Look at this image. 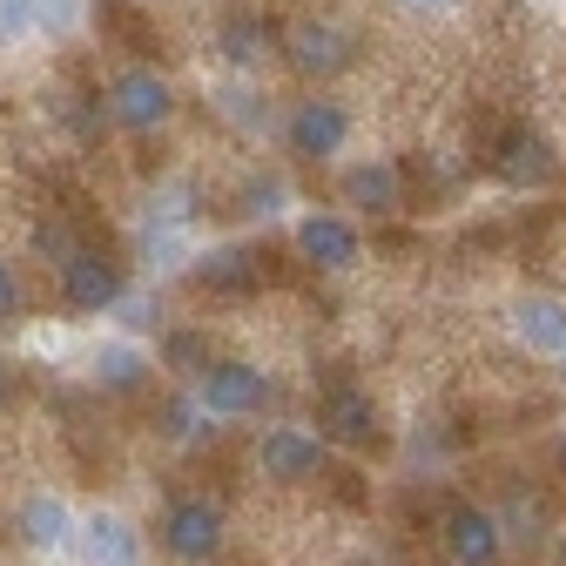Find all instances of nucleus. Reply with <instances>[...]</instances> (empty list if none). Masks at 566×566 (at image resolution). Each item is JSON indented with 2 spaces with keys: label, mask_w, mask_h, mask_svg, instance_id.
Instances as JSON below:
<instances>
[{
  "label": "nucleus",
  "mask_w": 566,
  "mask_h": 566,
  "mask_svg": "<svg viewBox=\"0 0 566 566\" xmlns=\"http://www.w3.org/2000/svg\"><path fill=\"white\" fill-rule=\"evenodd\" d=\"M102 108H108V128H122V135H156V128L176 122L182 102H176V82L169 75H156L149 61H128V67H115V75H108Z\"/></svg>",
  "instance_id": "obj_1"
},
{
  "label": "nucleus",
  "mask_w": 566,
  "mask_h": 566,
  "mask_svg": "<svg viewBox=\"0 0 566 566\" xmlns=\"http://www.w3.org/2000/svg\"><path fill=\"white\" fill-rule=\"evenodd\" d=\"M163 553L182 559V566H202L223 553V506L209 500V492H176V500L163 506V526H156Z\"/></svg>",
  "instance_id": "obj_2"
},
{
  "label": "nucleus",
  "mask_w": 566,
  "mask_h": 566,
  "mask_svg": "<svg viewBox=\"0 0 566 566\" xmlns=\"http://www.w3.org/2000/svg\"><path fill=\"white\" fill-rule=\"evenodd\" d=\"M283 61L297 67L304 82H337L358 67V34L337 21H291L283 28Z\"/></svg>",
  "instance_id": "obj_3"
},
{
  "label": "nucleus",
  "mask_w": 566,
  "mask_h": 566,
  "mask_svg": "<svg viewBox=\"0 0 566 566\" xmlns=\"http://www.w3.org/2000/svg\"><path fill=\"white\" fill-rule=\"evenodd\" d=\"M350 142V108L337 95H304L291 115H283V149L297 163H331Z\"/></svg>",
  "instance_id": "obj_4"
},
{
  "label": "nucleus",
  "mask_w": 566,
  "mask_h": 566,
  "mask_svg": "<svg viewBox=\"0 0 566 566\" xmlns=\"http://www.w3.org/2000/svg\"><path fill=\"white\" fill-rule=\"evenodd\" d=\"M54 283H61V304H67V311L102 317V311H115L122 291H128V263H122L115 250H95V243H88L67 270H54Z\"/></svg>",
  "instance_id": "obj_5"
},
{
  "label": "nucleus",
  "mask_w": 566,
  "mask_h": 566,
  "mask_svg": "<svg viewBox=\"0 0 566 566\" xmlns=\"http://www.w3.org/2000/svg\"><path fill=\"white\" fill-rule=\"evenodd\" d=\"M196 405L202 411H217V418H250V411H263V398H270V378L250 365V358H209L202 371H196Z\"/></svg>",
  "instance_id": "obj_6"
},
{
  "label": "nucleus",
  "mask_w": 566,
  "mask_h": 566,
  "mask_svg": "<svg viewBox=\"0 0 566 566\" xmlns=\"http://www.w3.org/2000/svg\"><path fill=\"white\" fill-rule=\"evenodd\" d=\"M405 196H411V176H405L398 163H385V156H365V163H350V169L337 176V202L358 209V217H371V223L398 217Z\"/></svg>",
  "instance_id": "obj_7"
},
{
  "label": "nucleus",
  "mask_w": 566,
  "mask_h": 566,
  "mask_svg": "<svg viewBox=\"0 0 566 566\" xmlns=\"http://www.w3.org/2000/svg\"><path fill=\"white\" fill-rule=\"evenodd\" d=\"M324 465H331V446H324L317 432L276 424V432L256 439V472H263L270 485H311V479H324Z\"/></svg>",
  "instance_id": "obj_8"
},
{
  "label": "nucleus",
  "mask_w": 566,
  "mask_h": 566,
  "mask_svg": "<svg viewBox=\"0 0 566 566\" xmlns=\"http://www.w3.org/2000/svg\"><path fill=\"white\" fill-rule=\"evenodd\" d=\"M317 439L324 446H378L385 439V424H378V405H371V391H358V385H324L317 391Z\"/></svg>",
  "instance_id": "obj_9"
},
{
  "label": "nucleus",
  "mask_w": 566,
  "mask_h": 566,
  "mask_svg": "<svg viewBox=\"0 0 566 566\" xmlns=\"http://www.w3.org/2000/svg\"><path fill=\"white\" fill-rule=\"evenodd\" d=\"M297 256L311 270L344 276V270H358L365 237H358V223H350V217H337V209H304V217H297Z\"/></svg>",
  "instance_id": "obj_10"
},
{
  "label": "nucleus",
  "mask_w": 566,
  "mask_h": 566,
  "mask_svg": "<svg viewBox=\"0 0 566 566\" xmlns=\"http://www.w3.org/2000/svg\"><path fill=\"white\" fill-rule=\"evenodd\" d=\"M492 176L513 182V189H546L559 176V156H553V142L533 122H513L500 142H492Z\"/></svg>",
  "instance_id": "obj_11"
},
{
  "label": "nucleus",
  "mask_w": 566,
  "mask_h": 566,
  "mask_svg": "<svg viewBox=\"0 0 566 566\" xmlns=\"http://www.w3.org/2000/svg\"><path fill=\"white\" fill-rule=\"evenodd\" d=\"M446 553H452L459 566H500V553H506L500 513H485V506H452V513H446Z\"/></svg>",
  "instance_id": "obj_12"
},
{
  "label": "nucleus",
  "mask_w": 566,
  "mask_h": 566,
  "mask_svg": "<svg viewBox=\"0 0 566 566\" xmlns=\"http://www.w3.org/2000/svg\"><path fill=\"white\" fill-rule=\"evenodd\" d=\"M276 48H283V28L263 21V14H250V8L223 14V28H217V54H223L230 67H263Z\"/></svg>",
  "instance_id": "obj_13"
},
{
  "label": "nucleus",
  "mask_w": 566,
  "mask_h": 566,
  "mask_svg": "<svg viewBox=\"0 0 566 566\" xmlns=\"http://www.w3.org/2000/svg\"><path fill=\"white\" fill-rule=\"evenodd\" d=\"M513 331L526 350H539V358H566V304L546 297V291H526L513 297Z\"/></svg>",
  "instance_id": "obj_14"
},
{
  "label": "nucleus",
  "mask_w": 566,
  "mask_h": 566,
  "mask_svg": "<svg viewBox=\"0 0 566 566\" xmlns=\"http://www.w3.org/2000/svg\"><path fill=\"white\" fill-rule=\"evenodd\" d=\"M82 553H88V566H135V559H142V539H135L115 513H95V520L82 526Z\"/></svg>",
  "instance_id": "obj_15"
},
{
  "label": "nucleus",
  "mask_w": 566,
  "mask_h": 566,
  "mask_svg": "<svg viewBox=\"0 0 566 566\" xmlns=\"http://www.w3.org/2000/svg\"><path fill=\"white\" fill-rule=\"evenodd\" d=\"M263 276V256L256 250H209L202 256V270H196V283H202V291H250V283Z\"/></svg>",
  "instance_id": "obj_16"
},
{
  "label": "nucleus",
  "mask_w": 566,
  "mask_h": 566,
  "mask_svg": "<svg viewBox=\"0 0 566 566\" xmlns=\"http://www.w3.org/2000/svg\"><path fill=\"white\" fill-rule=\"evenodd\" d=\"M149 371H156V365L142 358L135 344H102V350H95V385H102V391H122V398H128V391L149 385Z\"/></svg>",
  "instance_id": "obj_17"
},
{
  "label": "nucleus",
  "mask_w": 566,
  "mask_h": 566,
  "mask_svg": "<svg viewBox=\"0 0 566 566\" xmlns=\"http://www.w3.org/2000/svg\"><path fill=\"white\" fill-rule=\"evenodd\" d=\"M14 533L28 539V546H61L67 539V506L61 500H48V492H34V500H21V513H14Z\"/></svg>",
  "instance_id": "obj_18"
},
{
  "label": "nucleus",
  "mask_w": 566,
  "mask_h": 566,
  "mask_svg": "<svg viewBox=\"0 0 566 566\" xmlns=\"http://www.w3.org/2000/svg\"><path fill=\"white\" fill-rule=\"evenodd\" d=\"M28 243H34V256H41V263H54V270H67V263H75V256L88 250V243H82L75 230H67L61 217H48V223H34V237H28Z\"/></svg>",
  "instance_id": "obj_19"
},
{
  "label": "nucleus",
  "mask_w": 566,
  "mask_h": 566,
  "mask_svg": "<svg viewBox=\"0 0 566 566\" xmlns=\"http://www.w3.org/2000/svg\"><path fill=\"white\" fill-rule=\"evenodd\" d=\"M500 526H506V539H526V546H533V539H546V533H539V526H546V513H539V500H526V492H513V500L500 506Z\"/></svg>",
  "instance_id": "obj_20"
},
{
  "label": "nucleus",
  "mask_w": 566,
  "mask_h": 566,
  "mask_svg": "<svg viewBox=\"0 0 566 566\" xmlns=\"http://www.w3.org/2000/svg\"><path fill=\"white\" fill-rule=\"evenodd\" d=\"M41 28V0H0V48H14Z\"/></svg>",
  "instance_id": "obj_21"
},
{
  "label": "nucleus",
  "mask_w": 566,
  "mask_h": 566,
  "mask_svg": "<svg viewBox=\"0 0 566 566\" xmlns=\"http://www.w3.org/2000/svg\"><path fill=\"white\" fill-rule=\"evenodd\" d=\"M28 317V291H21V270L8 263V256H0V331H8V324H21Z\"/></svg>",
  "instance_id": "obj_22"
},
{
  "label": "nucleus",
  "mask_w": 566,
  "mask_h": 566,
  "mask_svg": "<svg viewBox=\"0 0 566 566\" xmlns=\"http://www.w3.org/2000/svg\"><path fill=\"white\" fill-rule=\"evenodd\" d=\"M163 358H169V371H189V378H196V371L209 365V350H202V337H196V331H176V337L163 344Z\"/></svg>",
  "instance_id": "obj_23"
},
{
  "label": "nucleus",
  "mask_w": 566,
  "mask_h": 566,
  "mask_svg": "<svg viewBox=\"0 0 566 566\" xmlns=\"http://www.w3.org/2000/svg\"><path fill=\"white\" fill-rule=\"evenodd\" d=\"M156 418H163V424H156L163 439H189V432H196V391H189V398H182V391H176V398H163V411H156Z\"/></svg>",
  "instance_id": "obj_24"
},
{
  "label": "nucleus",
  "mask_w": 566,
  "mask_h": 566,
  "mask_svg": "<svg viewBox=\"0 0 566 566\" xmlns=\"http://www.w3.org/2000/svg\"><path fill=\"white\" fill-rule=\"evenodd\" d=\"M283 202V189H276V176H250L243 182V217H270V209Z\"/></svg>",
  "instance_id": "obj_25"
},
{
  "label": "nucleus",
  "mask_w": 566,
  "mask_h": 566,
  "mask_svg": "<svg viewBox=\"0 0 566 566\" xmlns=\"http://www.w3.org/2000/svg\"><path fill=\"white\" fill-rule=\"evenodd\" d=\"M82 14V0H41V28H67Z\"/></svg>",
  "instance_id": "obj_26"
},
{
  "label": "nucleus",
  "mask_w": 566,
  "mask_h": 566,
  "mask_svg": "<svg viewBox=\"0 0 566 566\" xmlns=\"http://www.w3.org/2000/svg\"><path fill=\"white\" fill-rule=\"evenodd\" d=\"M398 8H411V14H446L452 0H398Z\"/></svg>",
  "instance_id": "obj_27"
},
{
  "label": "nucleus",
  "mask_w": 566,
  "mask_h": 566,
  "mask_svg": "<svg viewBox=\"0 0 566 566\" xmlns=\"http://www.w3.org/2000/svg\"><path fill=\"white\" fill-rule=\"evenodd\" d=\"M0 405H14V365L0 358Z\"/></svg>",
  "instance_id": "obj_28"
},
{
  "label": "nucleus",
  "mask_w": 566,
  "mask_h": 566,
  "mask_svg": "<svg viewBox=\"0 0 566 566\" xmlns=\"http://www.w3.org/2000/svg\"><path fill=\"white\" fill-rule=\"evenodd\" d=\"M553 459H559V472H566V439H559V452H553Z\"/></svg>",
  "instance_id": "obj_29"
},
{
  "label": "nucleus",
  "mask_w": 566,
  "mask_h": 566,
  "mask_svg": "<svg viewBox=\"0 0 566 566\" xmlns=\"http://www.w3.org/2000/svg\"><path fill=\"white\" fill-rule=\"evenodd\" d=\"M559 566H566V539H559Z\"/></svg>",
  "instance_id": "obj_30"
}]
</instances>
